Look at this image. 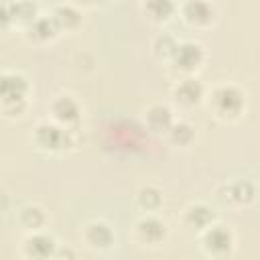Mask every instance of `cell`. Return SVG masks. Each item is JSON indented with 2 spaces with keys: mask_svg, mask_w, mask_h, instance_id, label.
<instances>
[{
  "mask_svg": "<svg viewBox=\"0 0 260 260\" xmlns=\"http://www.w3.org/2000/svg\"><path fill=\"white\" fill-rule=\"evenodd\" d=\"M30 81L22 71L6 69L0 75V110L4 120H18L28 110Z\"/></svg>",
  "mask_w": 260,
  "mask_h": 260,
  "instance_id": "obj_1",
  "label": "cell"
},
{
  "mask_svg": "<svg viewBox=\"0 0 260 260\" xmlns=\"http://www.w3.org/2000/svg\"><path fill=\"white\" fill-rule=\"evenodd\" d=\"M207 110L211 116L223 124L238 122L246 112V91L236 83H219L207 95Z\"/></svg>",
  "mask_w": 260,
  "mask_h": 260,
  "instance_id": "obj_2",
  "label": "cell"
},
{
  "mask_svg": "<svg viewBox=\"0 0 260 260\" xmlns=\"http://www.w3.org/2000/svg\"><path fill=\"white\" fill-rule=\"evenodd\" d=\"M30 140L37 150L55 156V154H63L75 146V130H69L49 118V120H41L32 128Z\"/></svg>",
  "mask_w": 260,
  "mask_h": 260,
  "instance_id": "obj_3",
  "label": "cell"
},
{
  "mask_svg": "<svg viewBox=\"0 0 260 260\" xmlns=\"http://www.w3.org/2000/svg\"><path fill=\"white\" fill-rule=\"evenodd\" d=\"M201 248L211 258H230L236 250V234L225 223H211L207 230L199 234Z\"/></svg>",
  "mask_w": 260,
  "mask_h": 260,
  "instance_id": "obj_4",
  "label": "cell"
},
{
  "mask_svg": "<svg viewBox=\"0 0 260 260\" xmlns=\"http://www.w3.org/2000/svg\"><path fill=\"white\" fill-rule=\"evenodd\" d=\"M179 16L189 28L205 30L215 24L217 8L211 0H183L179 4Z\"/></svg>",
  "mask_w": 260,
  "mask_h": 260,
  "instance_id": "obj_5",
  "label": "cell"
},
{
  "mask_svg": "<svg viewBox=\"0 0 260 260\" xmlns=\"http://www.w3.org/2000/svg\"><path fill=\"white\" fill-rule=\"evenodd\" d=\"M169 63L181 75H195L205 63V49L197 41H179Z\"/></svg>",
  "mask_w": 260,
  "mask_h": 260,
  "instance_id": "obj_6",
  "label": "cell"
},
{
  "mask_svg": "<svg viewBox=\"0 0 260 260\" xmlns=\"http://www.w3.org/2000/svg\"><path fill=\"white\" fill-rule=\"evenodd\" d=\"M41 16L39 4L35 0H4L2 2V26L10 28V26H18V28H26L30 26L37 18Z\"/></svg>",
  "mask_w": 260,
  "mask_h": 260,
  "instance_id": "obj_7",
  "label": "cell"
},
{
  "mask_svg": "<svg viewBox=\"0 0 260 260\" xmlns=\"http://www.w3.org/2000/svg\"><path fill=\"white\" fill-rule=\"evenodd\" d=\"M169 238V225L165 219H160L156 213H144L134 223V240L140 246L156 248L165 244Z\"/></svg>",
  "mask_w": 260,
  "mask_h": 260,
  "instance_id": "obj_8",
  "label": "cell"
},
{
  "mask_svg": "<svg viewBox=\"0 0 260 260\" xmlns=\"http://www.w3.org/2000/svg\"><path fill=\"white\" fill-rule=\"evenodd\" d=\"M49 118L69 130H77L81 122V104L71 93H59L49 104Z\"/></svg>",
  "mask_w": 260,
  "mask_h": 260,
  "instance_id": "obj_9",
  "label": "cell"
},
{
  "mask_svg": "<svg viewBox=\"0 0 260 260\" xmlns=\"http://www.w3.org/2000/svg\"><path fill=\"white\" fill-rule=\"evenodd\" d=\"M205 95H207L205 85L195 75H183L171 89L173 104L183 110H191L199 106L201 102H205Z\"/></svg>",
  "mask_w": 260,
  "mask_h": 260,
  "instance_id": "obj_10",
  "label": "cell"
},
{
  "mask_svg": "<svg viewBox=\"0 0 260 260\" xmlns=\"http://www.w3.org/2000/svg\"><path fill=\"white\" fill-rule=\"evenodd\" d=\"M81 242L93 252H108L116 244V232L106 219H91L81 228Z\"/></svg>",
  "mask_w": 260,
  "mask_h": 260,
  "instance_id": "obj_11",
  "label": "cell"
},
{
  "mask_svg": "<svg viewBox=\"0 0 260 260\" xmlns=\"http://www.w3.org/2000/svg\"><path fill=\"white\" fill-rule=\"evenodd\" d=\"M59 248V242L55 240V236H51L49 232L41 230V232H28L20 244V252L24 258L28 260H47V258H55Z\"/></svg>",
  "mask_w": 260,
  "mask_h": 260,
  "instance_id": "obj_12",
  "label": "cell"
},
{
  "mask_svg": "<svg viewBox=\"0 0 260 260\" xmlns=\"http://www.w3.org/2000/svg\"><path fill=\"white\" fill-rule=\"evenodd\" d=\"M256 193H258L256 183L250 181V179H242V177L225 181L219 187V191H217L219 199L223 203L234 205V207H248V205H252L256 201Z\"/></svg>",
  "mask_w": 260,
  "mask_h": 260,
  "instance_id": "obj_13",
  "label": "cell"
},
{
  "mask_svg": "<svg viewBox=\"0 0 260 260\" xmlns=\"http://www.w3.org/2000/svg\"><path fill=\"white\" fill-rule=\"evenodd\" d=\"M181 221H183V225H185L189 232L201 234L203 230H207L211 223L217 221V215H215V211H213L211 205H207V203H203V201H195V203H189V205L183 209Z\"/></svg>",
  "mask_w": 260,
  "mask_h": 260,
  "instance_id": "obj_14",
  "label": "cell"
},
{
  "mask_svg": "<svg viewBox=\"0 0 260 260\" xmlns=\"http://www.w3.org/2000/svg\"><path fill=\"white\" fill-rule=\"evenodd\" d=\"M175 112L171 106L167 104H150L146 110H144V124H146V130H150L152 134H158V136H167V132L171 130L173 122H175Z\"/></svg>",
  "mask_w": 260,
  "mask_h": 260,
  "instance_id": "obj_15",
  "label": "cell"
},
{
  "mask_svg": "<svg viewBox=\"0 0 260 260\" xmlns=\"http://www.w3.org/2000/svg\"><path fill=\"white\" fill-rule=\"evenodd\" d=\"M61 35L57 22L53 20L51 14H41L30 26L24 28V37L26 41L35 43V45H47V43H53L57 37Z\"/></svg>",
  "mask_w": 260,
  "mask_h": 260,
  "instance_id": "obj_16",
  "label": "cell"
},
{
  "mask_svg": "<svg viewBox=\"0 0 260 260\" xmlns=\"http://www.w3.org/2000/svg\"><path fill=\"white\" fill-rule=\"evenodd\" d=\"M140 10L144 18L152 24H165L173 16L179 14V2L177 0H142Z\"/></svg>",
  "mask_w": 260,
  "mask_h": 260,
  "instance_id": "obj_17",
  "label": "cell"
},
{
  "mask_svg": "<svg viewBox=\"0 0 260 260\" xmlns=\"http://www.w3.org/2000/svg\"><path fill=\"white\" fill-rule=\"evenodd\" d=\"M51 16H53V20L57 22V26H59L61 32H75V30L83 24L81 8L75 6L73 2L57 4V6L51 10Z\"/></svg>",
  "mask_w": 260,
  "mask_h": 260,
  "instance_id": "obj_18",
  "label": "cell"
},
{
  "mask_svg": "<svg viewBox=\"0 0 260 260\" xmlns=\"http://www.w3.org/2000/svg\"><path fill=\"white\" fill-rule=\"evenodd\" d=\"M16 221L18 225L28 234V232H41L49 223V215L43 205L39 203H26L16 211Z\"/></svg>",
  "mask_w": 260,
  "mask_h": 260,
  "instance_id": "obj_19",
  "label": "cell"
},
{
  "mask_svg": "<svg viewBox=\"0 0 260 260\" xmlns=\"http://www.w3.org/2000/svg\"><path fill=\"white\" fill-rule=\"evenodd\" d=\"M134 199H136V205L144 213H156L162 207V203H165L162 189L156 187V185H142V187H138Z\"/></svg>",
  "mask_w": 260,
  "mask_h": 260,
  "instance_id": "obj_20",
  "label": "cell"
},
{
  "mask_svg": "<svg viewBox=\"0 0 260 260\" xmlns=\"http://www.w3.org/2000/svg\"><path fill=\"white\" fill-rule=\"evenodd\" d=\"M167 140L173 146L187 148L195 140V126L191 122H187V120H175L173 126H171V130L167 132Z\"/></svg>",
  "mask_w": 260,
  "mask_h": 260,
  "instance_id": "obj_21",
  "label": "cell"
},
{
  "mask_svg": "<svg viewBox=\"0 0 260 260\" xmlns=\"http://www.w3.org/2000/svg\"><path fill=\"white\" fill-rule=\"evenodd\" d=\"M177 45H179V39L175 35H171V32H158L152 39V43H150V51H152L154 59H158V61H171Z\"/></svg>",
  "mask_w": 260,
  "mask_h": 260,
  "instance_id": "obj_22",
  "label": "cell"
},
{
  "mask_svg": "<svg viewBox=\"0 0 260 260\" xmlns=\"http://www.w3.org/2000/svg\"><path fill=\"white\" fill-rule=\"evenodd\" d=\"M69 2H73V4L79 6V8H98V6L108 4L110 0H69Z\"/></svg>",
  "mask_w": 260,
  "mask_h": 260,
  "instance_id": "obj_23",
  "label": "cell"
},
{
  "mask_svg": "<svg viewBox=\"0 0 260 260\" xmlns=\"http://www.w3.org/2000/svg\"><path fill=\"white\" fill-rule=\"evenodd\" d=\"M77 254H75V250H71V248H61V244H59V248H57V254H55V258H75Z\"/></svg>",
  "mask_w": 260,
  "mask_h": 260,
  "instance_id": "obj_24",
  "label": "cell"
}]
</instances>
